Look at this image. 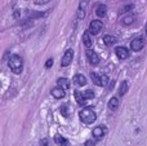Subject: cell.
Wrapping results in <instances>:
<instances>
[{
	"label": "cell",
	"mask_w": 147,
	"mask_h": 146,
	"mask_svg": "<svg viewBox=\"0 0 147 146\" xmlns=\"http://www.w3.org/2000/svg\"><path fill=\"white\" fill-rule=\"evenodd\" d=\"M143 45H145V40H143L142 38H136V39H133L132 43H130V49L134 52H138L143 48Z\"/></svg>",
	"instance_id": "obj_7"
},
{
	"label": "cell",
	"mask_w": 147,
	"mask_h": 146,
	"mask_svg": "<svg viewBox=\"0 0 147 146\" xmlns=\"http://www.w3.org/2000/svg\"><path fill=\"white\" fill-rule=\"evenodd\" d=\"M49 0H35L36 4H45V3H48Z\"/></svg>",
	"instance_id": "obj_26"
},
{
	"label": "cell",
	"mask_w": 147,
	"mask_h": 146,
	"mask_svg": "<svg viewBox=\"0 0 147 146\" xmlns=\"http://www.w3.org/2000/svg\"><path fill=\"white\" fill-rule=\"evenodd\" d=\"M79 118H80V120L83 122V123L90 124V123H93V122H96L97 114L92 107H85L79 113Z\"/></svg>",
	"instance_id": "obj_1"
},
{
	"label": "cell",
	"mask_w": 147,
	"mask_h": 146,
	"mask_svg": "<svg viewBox=\"0 0 147 146\" xmlns=\"http://www.w3.org/2000/svg\"><path fill=\"white\" fill-rule=\"evenodd\" d=\"M8 65H9V69L12 70L14 74H21L23 70V62H22V58L17 54H12L8 61Z\"/></svg>",
	"instance_id": "obj_2"
},
{
	"label": "cell",
	"mask_w": 147,
	"mask_h": 146,
	"mask_svg": "<svg viewBox=\"0 0 147 146\" xmlns=\"http://www.w3.org/2000/svg\"><path fill=\"white\" fill-rule=\"evenodd\" d=\"M96 13H97V16H98V17H105V16H106V13H107V7L105 4L98 5Z\"/></svg>",
	"instance_id": "obj_19"
},
{
	"label": "cell",
	"mask_w": 147,
	"mask_h": 146,
	"mask_svg": "<svg viewBox=\"0 0 147 146\" xmlns=\"http://www.w3.org/2000/svg\"><path fill=\"white\" fill-rule=\"evenodd\" d=\"M47 144H48V140H47V139H44L43 141H41V145H43V146H47Z\"/></svg>",
	"instance_id": "obj_28"
},
{
	"label": "cell",
	"mask_w": 147,
	"mask_h": 146,
	"mask_svg": "<svg viewBox=\"0 0 147 146\" xmlns=\"http://www.w3.org/2000/svg\"><path fill=\"white\" fill-rule=\"evenodd\" d=\"M61 114H63L65 116H67V107H66V105H63L61 107Z\"/></svg>",
	"instance_id": "obj_24"
},
{
	"label": "cell",
	"mask_w": 147,
	"mask_h": 146,
	"mask_svg": "<svg viewBox=\"0 0 147 146\" xmlns=\"http://www.w3.org/2000/svg\"><path fill=\"white\" fill-rule=\"evenodd\" d=\"M54 142H56L58 146H67L69 145V141H67L65 137H62L61 135H58V133L54 136Z\"/></svg>",
	"instance_id": "obj_14"
},
{
	"label": "cell",
	"mask_w": 147,
	"mask_h": 146,
	"mask_svg": "<svg viewBox=\"0 0 147 146\" xmlns=\"http://www.w3.org/2000/svg\"><path fill=\"white\" fill-rule=\"evenodd\" d=\"M75 100H76V102H78L80 106L85 105L86 101H88L85 98V96H84V93L83 92H79V91H76V92H75Z\"/></svg>",
	"instance_id": "obj_12"
},
{
	"label": "cell",
	"mask_w": 147,
	"mask_h": 146,
	"mask_svg": "<svg viewBox=\"0 0 147 146\" xmlns=\"http://www.w3.org/2000/svg\"><path fill=\"white\" fill-rule=\"evenodd\" d=\"M103 43L109 47L114 45V44L116 43V38H115V36H111V35H105L103 36Z\"/></svg>",
	"instance_id": "obj_17"
},
{
	"label": "cell",
	"mask_w": 147,
	"mask_h": 146,
	"mask_svg": "<svg viewBox=\"0 0 147 146\" xmlns=\"http://www.w3.org/2000/svg\"><path fill=\"white\" fill-rule=\"evenodd\" d=\"M52 96H53L54 98H57V100H59V98H63L65 97V89L61 87H56L52 89Z\"/></svg>",
	"instance_id": "obj_11"
},
{
	"label": "cell",
	"mask_w": 147,
	"mask_h": 146,
	"mask_svg": "<svg viewBox=\"0 0 147 146\" xmlns=\"http://www.w3.org/2000/svg\"><path fill=\"white\" fill-rule=\"evenodd\" d=\"M88 1H89V0H81V1H80L79 10H78V18H79V20H80V18H83L84 14H85V9H86V5H88Z\"/></svg>",
	"instance_id": "obj_10"
},
{
	"label": "cell",
	"mask_w": 147,
	"mask_h": 146,
	"mask_svg": "<svg viewBox=\"0 0 147 146\" xmlns=\"http://www.w3.org/2000/svg\"><path fill=\"white\" fill-rule=\"evenodd\" d=\"M53 66V58H49L48 61H47V64H45V67L47 69H49V67H52Z\"/></svg>",
	"instance_id": "obj_23"
},
{
	"label": "cell",
	"mask_w": 147,
	"mask_h": 146,
	"mask_svg": "<svg viewBox=\"0 0 147 146\" xmlns=\"http://www.w3.org/2000/svg\"><path fill=\"white\" fill-rule=\"evenodd\" d=\"M132 8H133V5H128V7H125L124 9L121 10V12H128V10H129V9H132Z\"/></svg>",
	"instance_id": "obj_27"
},
{
	"label": "cell",
	"mask_w": 147,
	"mask_h": 146,
	"mask_svg": "<svg viewBox=\"0 0 147 146\" xmlns=\"http://www.w3.org/2000/svg\"><path fill=\"white\" fill-rule=\"evenodd\" d=\"M74 83H75L76 85H79V87H83V85L86 84V79H85V76H84V75L78 74V75H75V76H74Z\"/></svg>",
	"instance_id": "obj_13"
},
{
	"label": "cell",
	"mask_w": 147,
	"mask_h": 146,
	"mask_svg": "<svg viewBox=\"0 0 147 146\" xmlns=\"http://www.w3.org/2000/svg\"><path fill=\"white\" fill-rule=\"evenodd\" d=\"M90 78L93 80L94 84L99 85V87H105L109 83V76L103 74H97V72H90Z\"/></svg>",
	"instance_id": "obj_3"
},
{
	"label": "cell",
	"mask_w": 147,
	"mask_h": 146,
	"mask_svg": "<svg viewBox=\"0 0 147 146\" xmlns=\"http://www.w3.org/2000/svg\"><path fill=\"white\" fill-rule=\"evenodd\" d=\"M102 28H103V23L98 20H94V21H92L90 25H89V32L93 34V35H97V34L101 32Z\"/></svg>",
	"instance_id": "obj_4"
},
{
	"label": "cell",
	"mask_w": 147,
	"mask_h": 146,
	"mask_svg": "<svg viewBox=\"0 0 147 146\" xmlns=\"http://www.w3.org/2000/svg\"><path fill=\"white\" fill-rule=\"evenodd\" d=\"M106 132H107V128H106V127L98 126V127H96V128L93 129V136L96 137V139H102V137L106 135Z\"/></svg>",
	"instance_id": "obj_9"
},
{
	"label": "cell",
	"mask_w": 147,
	"mask_h": 146,
	"mask_svg": "<svg viewBox=\"0 0 147 146\" xmlns=\"http://www.w3.org/2000/svg\"><path fill=\"white\" fill-rule=\"evenodd\" d=\"M83 41L86 48H90L92 47V39H90V32H89V30L83 34Z\"/></svg>",
	"instance_id": "obj_15"
},
{
	"label": "cell",
	"mask_w": 147,
	"mask_h": 146,
	"mask_svg": "<svg viewBox=\"0 0 147 146\" xmlns=\"http://www.w3.org/2000/svg\"><path fill=\"white\" fill-rule=\"evenodd\" d=\"M146 34H147V25H146Z\"/></svg>",
	"instance_id": "obj_29"
},
{
	"label": "cell",
	"mask_w": 147,
	"mask_h": 146,
	"mask_svg": "<svg viewBox=\"0 0 147 146\" xmlns=\"http://www.w3.org/2000/svg\"><path fill=\"white\" fill-rule=\"evenodd\" d=\"M119 107V100H117V97H112L111 100L109 101V109L110 110H116V109Z\"/></svg>",
	"instance_id": "obj_18"
},
{
	"label": "cell",
	"mask_w": 147,
	"mask_h": 146,
	"mask_svg": "<svg viewBox=\"0 0 147 146\" xmlns=\"http://www.w3.org/2000/svg\"><path fill=\"white\" fill-rule=\"evenodd\" d=\"M86 59H88V62L90 65H93V66H96V65L99 64L98 54H97L94 51H92V49H88V51H86Z\"/></svg>",
	"instance_id": "obj_6"
},
{
	"label": "cell",
	"mask_w": 147,
	"mask_h": 146,
	"mask_svg": "<svg viewBox=\"0 0 147 146\" xmlns=\"http://www.w3.org/2000/svg\"><path fill=\"white\" fill-rule=\"evenodd\" d=\"M134 22V16H132V14H129V16H125L124 18H123V23L124 25H132V23Z\"/></svg>",
	"instance_id": "obj_20"
},
{
	"label": "cell",
	"mask_w": 147,
	"mask_h": 146,
	"mask_svg": "<svg viewBox=\"0 0 147 146\" xmlns=\"http://www.w3.org/2000/svg\"><path fill=\"white\" fill-rule=\"evenodd\" d=\"M57 83H58V87L63 88L65 91L70 88V82H69V79H66V78H59V79L57 80Z\"/></svg>",
	"instance_id": "obj_16"
},
{
	"label": "cell",
	"mask_w": 147,
	"mask_h": 146,
	"mask_svg": "<svg viewBox=\"0 0 147 146\" xmlns=\"http://www.w3.org/2000/svg\"><path fill=\"white\" fill-rule=\"evenodd\" d=\"M127 92H128V83H127V82H123L121 85H120L119 95H120V96H124Z\"/></svg>",
	"instance_id": "obj_21"
},
{
	"label": "cell",
	"mask_w": 147,
	"mask_h": 146,
	"mask_svg": "<svg viewBox=\"0 0 147 146\" xmlns=\"http://www.w3.org/2000/svg\"><path fill=\"white\" fill-rule=\"evenodd\" d=\"M84 96H85V98L86 100H92V98H94V92L92 89H86V91H84Z\"/></svg>",
	"instance_id": "obj_22"
},
{
	"label": "cell",
	"mask_w": 147,
	"mask_h": 146,
	"mask_svg": "<svg viewBox=\"0 0 147 146\" xmlns=\"http://www.w3.org/2000/svg\"><path fill=\"white\" fill-rule=\"evenodd\" d=\"M115 53H116L119 59H127L129 57V49L125 48V47H117L115 49Z\"/></svg>",
	"instance_id": "obj_8"
},
{
	"label": "cell",
	"mask_w": 147,
	"mask_h": 146,
	"mask_svg": "<svg viewBox=\"0 0 147 146\" xmlns=\"http://www.w3.org/2000/svg\"><path fill=\"white\" fill-rule=\"evenodd\" d=\"M72 58H74V51L72 49H67V51L65 52L62 59H61V66L62 67L69 66V65L72 62Z\"/></svg>",
	"instance_id": "obj_5"
},
{
	"label": "cell",
	"mask_w": 147,
	"mask_h": 146,
	"mask_svg": "<svg viewBox=\"0 0 147 146\" xmlns=\"http://www.w3.org/2000/svg\"><path fill=\"white\" fill-rule=\"evenodd\" d=\"M96 145V141L94 140H88V141L85 142V146H94Z\"/></svg>",
	"instance_id": "obj_25"
}]
</instances>
